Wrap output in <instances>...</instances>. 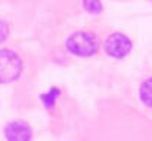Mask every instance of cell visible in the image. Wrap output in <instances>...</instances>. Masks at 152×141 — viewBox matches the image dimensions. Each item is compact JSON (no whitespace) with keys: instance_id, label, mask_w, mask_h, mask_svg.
I'll return each instance as SVG.
<instances>
[{"instance_id":"277c9868","label":"cell","mask_w":152,"mask_h":141,"mask_svg":"<svg viewBox=\"0 0 152 141\" xmlns=\"http://www.w3.org/2000/svg\"><path fill=\"white\" fill-rule=\"evenodd\" d=\"M4 135L7 141H30L31 140V128L25 122L15 121L6 127Z\"/></svg>"},{"instance_id":"5b68a950","label":"cell","mask_w":152,"mask_h":141,"mask_svg":"<svg viewBox=\"0 0 152 141\" xmlns=\"http://www.w3.org/2000/svg\"><path fill=\"white\" fill-rule=\"evenodd\" d=\"M140 100L145 106L152 107V78H148L140 87Z\"/></svg>"},{"instance_id":"52a82bcc","label":"cell","mask_w":152,"mask_h":141,"mask_svg":"<svg viewBox=\"0 0 152 141\" xmlns=\"http://www.w3.org/2000/svg\"><path fill=\"white\" fill-rule=\"evenodd\" d=\"M7 35H9V27L6 22L0 21V43H3L7 38Z\"/></svg>"},{"instance_id":"8992f818","label":"cell","mask_w":152,"mask_h":141,"mask_svg":"<svg viewBox=\"0 0 152 141\" xmlns=\"http://www.w3.org/2000/svg\"><path fill=\"white\" fill-rule=\"evenodd\" d=\"M83 6L89 13H93V15L101 13L102 10V3L99 0H83Z\"/></svg>"},{"instance_id":"3957f363","label":"cell","mask_w":152,"mask_h":141,"mask_svg":"<svg viewBox=\"0 0 152 141\" xmlns=\"http://www.w3.org/2000/svg\"><path fill=\"white\" fill-rule=\"evenodd\" d=\"M132 41L127 35L121 33H114L105 40V50L111 57L123 59L126 57L132 50Z\"/></svg>"},{"instance_id":"7a4b0ae2","label":"cell","mask_w":152,"mask_h":141,"mask_svg":"<svg viewBox=\"0 0 152 141\" xmlns=\"http://www.w3.org/2000/svg\"><path fill=\"white\" fill-rule=\"evenodd\" d=\"M22 71V62L19 56L7 48L0 50V84L15 81Z\"/></svg>"},{"instance_id":"6da1fadb","label":"cell","mask_w":152,"mask_h":141,"mask_svg":"<svg viewBox=\"0 0 152 141\" xmlns=\"http://www.w3.org/2000/svg\"><path fill=\"white\" fill-rule=\"evenodd\" d=\"M98 38L95 37L93 33L89 31H78L69 35L66 40V48L69 53L81 57L92 56L98 51Z\"/></svg>"}]
</instances>
